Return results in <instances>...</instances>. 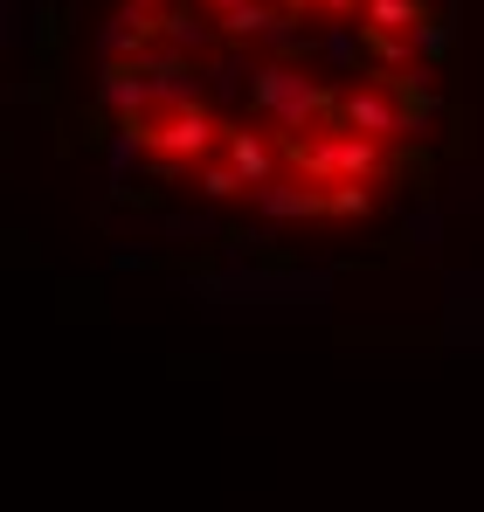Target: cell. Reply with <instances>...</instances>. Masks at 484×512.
Instances as JSON below:
<instances>
[{"mask_svg":"<svg viewBox=\"0 0 484 512\" xmlns=\"http://www.w3.org/2000/svg\"><path fill=\"white\" fill-rule=\"evenodd\" d=\"M256 125H270L277 139H305L319 132L325 118L339 111V90L325 77H305V63H284V56H256V77H249V104H242Z\"/></svg>","mask_w":484,"mask_h":512,"instance_id":"cell-1","label":"cell"},{"mask_svg":"<svg viewBox=\"0 0 484 512\" xmlns=\"http://www.w3.org/2000/svg\"><path fill=\"white\" fill-rule=\"evenodd\" d=\"M291 146V167L305 173V180H367V187H381L388 173H395V146H381V139H367V132H353V125H339V118H325L319 132H305V139H284Z\"/></svg>","mask_w":484,"mask_h":512,"instance_id":"cell-2","label":"cell"},{"mask_svg":"<svg viewBox=\"0 0 484 512\" xmlns=\"http://www.w3.org/2000/svg\"><path fill=\"white\" fill-rule=\"evenodd\" d=\"M222 139H229V125H222L215 104H166V111L146 118V146H153V160H173V167H201V160H215Z\"/></svg>","mask_w":484,"mask_h":512,"instance_id":"cell-3","label":"cell"},{"mask_svg":"<svg viewBox=\"0 0 484 512\" xmlns=\"http://www.w3.org/2000/svg\"><path fill=\"white\" fill-rule=\"evenodd\" d=\"M332 118L353 125V132H367V139H381V146H408V97H402V84L360 77V84L339 90V111H332Z\"/></svg>","mask_w":484,"mask_h":512,"instance_id":"cell-4","label":"cell"},{"mask_svg":"<svg viewBox=\"0 0 484 512\" xmlns=\"http://www.w3.org/2000/svg\"><path fill=\"white\" fill-rule=\"evenodd\" d=\"M249 208H256V222H312V215H325V187L305 180L298 167H284L277 180L249 187Z\"/></svg>","mask_w":484,"mask_h":512,"instance_id":"cell-5","label":"cell"},{"mask_svg":"<svg viewBox=\"0 0 484 512\" xmlns=\"http://www.w3.org/2000/svg\"><path fill=\"white\" fill-rule=\"evenodd\" d=\"M222 160H229V167H236L249 187H263V180H277V173L291 167V146H284L270 125H256V118H249V125H229Z\"/></svg>","mask_w":484,"mask_h":512,"instance_id":"cell-6","label":"cell"},{"mask_svg":"<svg viewBox=\"0 0 484 512\" xmlns=\"http://www.w3.org/2000/svg\"><path fill=\"white\" fill-rule=\"evenodd\" d=\"M97 111H111V118H153L160 90H153V77L139 63H104L97 70Z\"/></svg>","mask_w":484,"mask_h":512,"instance_id":"cell-7","label":"cell"},{"mask_svg":"<svg viewBox=\"0 0 484 512\" xmlns=\"http://www.w3.org/2000/svg\"><path fill=\"white\" fill-rule=\"evenodd\" d=\"M160 42H166V49H180V56H194V63H208L215 49H229V42H222V21L201 14L194 0H173V7L160 14Z\"/></svg>","mask_w":484,"mask_h":512,"instance_id":"cell-8","label":"cell"},{"mask_svg":"<svg viewBox=\"0 0 484 512\" xmlns=\"http://www.w3.org/2000/svg\"><path fill=\"white\" fill-rule=\"evenodd\" d=\"M367 56H374V35L360 21H325V28H312V63L332 70V77H360Z\"/></svg>","mask_w":484,"mask_h":512,"instance_id":"cell-9","label":"cell"},{"mask_svg":"<svg viewBox=\"0 0 484 512\" xmlns=\"http://www.w3.org/2000/svg\"><path fill=\"white\" fill-rule=\"evenodd\" d=\"M249 77H256V49H242V42H229L222 56L201 63V84H208V104H215V111L249 104Z\"/></svg>","mask_w":484,"mask_h":512,"instance_id":"cell-10","label":"cell"},{"mask_svg":"<svg viewBox=\"0 0 484 512\" xmlns=\"http://www.w3.org/2000/svg\"><path fill=\"white\" fill-rule=\"evenodd\" d=\"M415 21H429V0H360L367 35H408Z\"/></svg>","mask_w":484,"mask_h":512,"instance_id":"cell-11","label":"cell"},{"mask_svg":"<svg viewBox=\"0 0 484 512\" xmlns=\"http://www.w3.org/2000/svg\"><path fill=\"white\" fill-rule=\"evenodd\" d=\"M277 14H291V7H270V0H242L236 14H222V42H242V49H256L270 28H277Z\"/></svg>","mask_w":484,"mask_h":512,"instance_id":"cell-12","label":"cell"},{"mask_svg":"<svg viewBox=\"0 0 484 512\" xmlns=\"http://www.w3.org/2000/svg\"><path fill=\"white\" fill-rule=\"evenodd\" d=\"M325 215L367 222V215H374V187H367V180H332V187H325Z\"/></svg>","mask_w":484,"mask_h":512,"instance_id":"cell-13","label":"cell"},{"mask_svg":"<svg viewBox=\"0 0 484 512\" xmlns=\"http://www.w3.org/2000/svg\"><path fill=\"white\" fill-rule=\"evenodd\" d=\"M194 187H201V194H208V201H242V194H249V180H242V173L229 167V160H222V153H215V160H201V167H194Z\"/></svg>","mask_w":484,"mask_h":512,"instance_id":"cell-14","label":"cell"},{"mask_svg":"<svg viewBox=\"0 0 484 512\" xmlns=\"http://www.w3.org/2000/svg\"><path fill=\"white\" fill-rule=\"evenodd\" d=\"M374 63H381L388 77L415 70V63H422V49H415V28H408V35H374Z\"/></svg>","mask_w":484,"mask_h":512,"instance_id":"cell-15","label":"cell"},{"mask_svg":"<svg viewBox=\"0 0 484 512\" xmlns=\"http://www.w3.org/2000/svg\"><path fill=\"white\" fill-rule=\"evenodd\" d=\"M415 49H422L429 63H443V56H450V14H429V21H415Z\"/></svg>","mask_w":484,"mask_h":512,"instance_id":"cell-16","label":"cell"},{"mask_svg":"<svg viewBox=\"0 0 484 512\" xmlns=\"http://www.w3.org/2000/svg\"><path fill=\"white\" fill-rule=\"evenodd\" d=\"M408 236H415L422 250H436V208H415V215H408Z\"/></svg>","mask_w":484,"mask_h":512,"instance_id":"cell-17","label":"cell"},{"mask_svg":"<svg viewBox=\"0 0 484 512\" xmlns=\"http://www.w3.org/2000/svg\"><path fill=\"white\" fill-rule=\"evenodd\" d=\"M325 21H360V0H319Z\"/></svg>","mask_w":484,"mask_h":512,"instance_id":"cell-18","label":"cell"},{"mask_svg":"<svg viewBox=\"0 0 484 512\" xmlns=\"http://www.w3.org/2000/svg\"><path fill=\"white\" fill-rule=\"evenodd\" d=\"M146 256H153L146 243H118V256H111V263H118V270H132V263H146Z\"/></svg>","mask_w":484,"mask_h":512,"instance_id":"cell-19","label":"cell"},{"mask_svg":"<svg viewBox=\"0 0 484 512\" xmlns=\"http://www.w3.org/2000/svg\"><path fill=\"white\" fill-rule=\"evenodd\" d=\"M194 7H201V14H215V21H222V14H236L242 0H194Z\"/></svg>","mask_w":484,"mask_h":512,"instance_id":"cell-20","label":"cell"}]
</instances>
